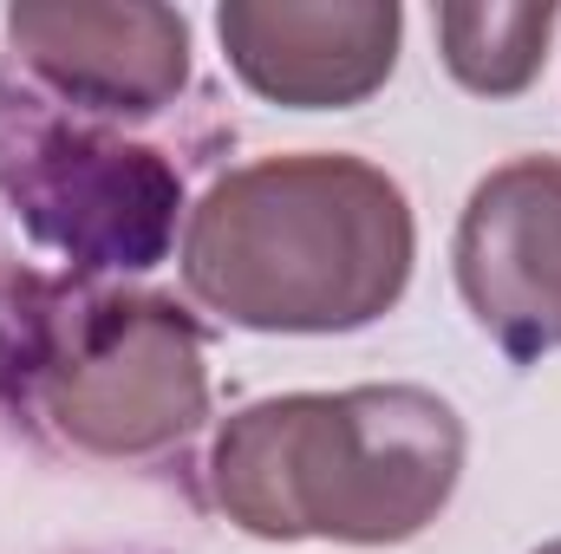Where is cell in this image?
I'll use <instances>...</instances> for the list:
<instances>
[{
    "instance_id": "obj_1",
    "label": "cell",
    "mask_w": 561,
    "mask_h": 554,
    "mask_svg": "<svg viewBox=\"0 0 561 554\" xmlns=\"http://www.w3.org/2000/svg\"><path fill=\"white\" fill-rule=\"evenodd\" d=\"M419 262L405 189L353 150L255 157L183 222V287L249 333H359L386 320Z\"/></svg>"
},
{
    "instance_id": "obj_2",
    "label": "cell",
    "mask_w": 561,
    "mask_h": 554,
    "mask_svg": "<svg viewBox=\"0 0 561 554\" xmlns=\"http://www.w3.org/2000/svg\"><path fill=\"white\" fill-rule=\"evenodd\" d=\"M457 476L463 417L424 385L255 399L209 443V496L255 542L392 549L444 516Z\"/></svg>"
},
{
    "instance_id": "obj_3",
    "label": "cell",
    "mask_w": 561,
    "mask_h": 554,
    "mask_svg": "<svg viewBox=\"0 0 561 554\" xmlns=\"http://www.w3.org/2000/svg\"><path fill=\"white\" fill-rule=\"evenodd\" d=\"M39 405L85 457H157L209 417L203 333L163 293H99L53 333Z\"/></svg>"
},
{
    "instance_id": "obj_4",
    "label": "cell",
    "mask_w": 561,
    "mask_h": 554,
    "mask_svg": "<svg viewBox=\"0 0 561 554\" xmlns=\"http://www.w3.org/2000/svg\"><path fill=\"white\" fill-rule=\"evenodd\" d=\"M457 293L510 359L561 353V157L490 170L457 216Z\"/></svg>"
},
{
    "instance_id": "obj_5",
    "label": "cell",
    "mask_w": 561,
    "mask_h": 554,
    "mask_svg": "<svg viewBox=\"0 0 561 554\" xmlns=\"http://www.w3.org/2000/svg\"><path fill=\"white\" fill-rule=\"evenodd\" d=\"M13 196L26 222L79 268H150L170 249L183 183L144 143L105 131H46L26 150Z\"/></svg>"
},
{
    "instance_id": "obj_6",
    "label": "cell",
    "mask_w": 561,
    "mask_h": 554,
    "mask_svg": "<svg viewBox=\"0 0 561 554\" xmlns=\"http://www.w3.org/2000/svg\"><path fill=\"white\" fill-rule=\"evenodd\" d=\"M7 39L46 92L99 118H150L190 85V26L157 0H20Z\"/></svg>"
},
{
    "instance_id": "obj_7",
    "label": "cell",
    "mask_w": 561,
    "mask_h": 554,
    "mask_svg": "<svg viewBox=\"0 0 561 554\" xmlns=\"http://www.w3.org/2000/svg\"><path fill=\"white\" fill-rule=\"evenodd\" d=\"M216 39L255 99L287 112H353L386 92L405 13L392 0H229Z\"/></svg>"
},
{
    "instance_id": "obj_8",
    "label": "cell",
    "mask_w": 561,
    "mask_h": 554,
    "mask_svg": "<svg viewBox=\"0 0 561 554\" xmlns=\"http://www.w3.org/2000/svg\"><path fill=\"white\" fill-rule=\"evenodd\" d=\"M556 0H444L437 7V53L463 92L516 99L536 85L549 39H556Z\"/></svg>"
},
{
    "instance_id": "obj_9",
    "label": "cell",
    "mask_w": 561,
    "mask_h": 554,
    "mask_svg": "<svg viewBox=\"0 0 561 554\" xmlns=\"http://www.w3.org/2000/svg\"><path fill=\"white\" fill-rule=\"evenodd\" d=\"M536 554H561V542H542V549H536Z\"/></svg>"
}]
</instances>
